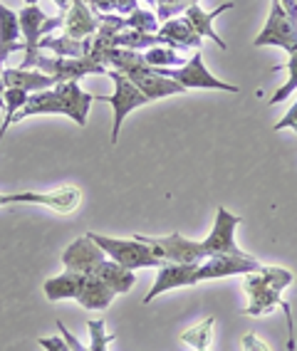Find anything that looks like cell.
Segmentation results:
<instances>
[{
  "instance_id": "cell-24",
  "label": "cell",
  "mask_w": 297,
  "mask_h": 351,
  "mask_svg": "<svg viewBox=\"0 0 297 351\" xmlns=\"http://www.w3.org/2000/svg\"><path fill=\"white\" fill-rule=\"evenodd\" d=\"M50 50L55 57H87V45L84 40H72V38H43L40 40V52Z\"/></svg>"
},
{
  "instance_id": "cell-8",
  "label": "cell",
  "mask_w": 297,
  "mask_h": 351,
  "mask_svg": "<svg viewBox=\"0 0 297 351\" xmlns=\"http://www.w3.org/2000/svg\"><path fill=\"white\" fill-rule=\"evenodd\" d=\"M134 238L149 245V247H152L161 260H166V263L193 265V263H203V260H206L203 245L196 243V240L184 238L181 232H171V235H164V238H149V235H134Z\"/></svg>"
},
{
  "instance_id": "cell-37",
  "label": "cell",
  "mask_w": 297,
  "mask_h": 351,
  "mask_svg": "<svg viewBox=\"0 0 297 351\" xmlns=\"http://www.w3.org/2000/svg\"><path fill=\"white\" fill-rule=\"evenodd\" d=\"M280 5H283V10L287 13V20L297 27V0H280Z\"/></svg>"
},
{
  "instance_id": "cell-27",
  "label": "cell",
  "mask_w": 297,
  "mask_h": 351,
  "mask_svg": "<svg viewBox=\"0 0 297 351\" xmlns=\"http://www.w3.org/2000/svg\"><path fill=\"white\" fill-rule=\"evenodd\" d=\"M87 332H89V351H107V346L117 339V334H107L104 319L87 322Z\"/></svg>"
},
{
  "instance_id": "cell-34",
  "label": "cell",
  "mask_w": 297,
  "mask_h": 351,
  "mask_svg": "<svg viewBox=\"0 0 297 351\" xmlns=\"http://www.w3.org/2000/svg\"><path fill=\"white\" fill-rule=\"evenodd\" d=\"M243 344V351H270V346L263 341V339H258L255 334H246V337L241 339Z\"/></svg>"
},
{
  "instance_id": "cell-9",
  "label": "cell",
  "mask_w": 297,
  "mask_h": 351,
  "mask_svg": "<svg viewBox=\"0 0 297 351\" xmlns=\"http://www.w3.org/2000/svg\"><path fill=\"white\" fill-rule=\"evenodd\" d=\"M35 69L55 77L57 82H80L87 75H107L109 67L92 62L89 57H45L43 52L35 60Z\"/></svg>"
},
{
  "instance_id": "cell-4",
  "label": "cell",
  "mask_w": 297,
  "mask_h": 351,
  "mask_svg": "<svg viewBox=\"0 0 297 351\" xmlns=\"http://www.w3.org/2000/svg\"><path fill=\"white\" fill-rule=\"evenodd\" d=\"M89 238L99 245L104 255H109V260L119 263L121 267L127 270H141V267H164L166 260L156 255V252L149 247L141 240H119V238H107V235H97V232H87Z\"/></svg>"
},
{
  "instance_id": "cell-20",
  "label": "cell",
  "mask_w": 297,
  "mask_h": 351,
  "mask_svg": "<svg viewBox=\"0 0 297 351\" xmlns=\"http://www.w3.org/2000/svg\"><path fill=\"white\" fill-rule=\"evenodd\" d=\"M158 38L164 40L166 47H171V50H189V47H201L203 38H198V32L193 30V27L186 23L184 18L181 20H169V23H164V25L158 27L156 32Z\"/></svg>"
},
{
  "instance_id": "cell-26",
  "label": "cell",
  "mask_w": 297,
  "mask_h": 351,
  "mask_svg": "<svg viewBox=\"0 0 297 351\" xmlns=\"http://www.w3.org/2000/svg\"><path fill=\"white\" fill-rule=\"evenodd\" d=\"M144 60L149 67H184V57H178L176 50H171L166 45H158L144 52Z\"/></svg>"
},
{
  "instance_id": "cell-31",
  "label": "cell",
  "mask_w": 297,
  "mask_h": 351,
  "mask_svg": "<svg viewBox=\"0 0 297 351\" xmlns=\"http://www.w3.org/2000/svg\"><path fill=\"white\" fill-rule=\"evenodd\" d=\"M38 344L43 346L45 351H72L62 337H43V339H38Z\"/></svg>"
},
{
  "instance_id": "cell-30",
  "label": "cell",
  "mask_w": 297,
  "mask_h": 351,
  "mask_svg": "<svg viewBox=\"0 0 297 351\" xmlns=\"http://www.w3.org/2000/svg\"><path fill=\"white\" fill-rule=\"evenodd\" d=\"M285 67H287V72H290V80L285 82L283 87L275 92V97H270V99H268V104H280V101H285L297 89V55H290V60H287V64H285Z\"/></svg>"
},
{
  "instance_id": "cell-41",
  "label": "cell",
  "mask_w": 297,
  "mask_h": 351,
  "mask_svg": "<svg viewBox=\"0 0 297 351\" xmlns=\"http://www.w3.org/2000/svg\"><path fill=\"white\" fill-rule=\"evenodd\" d=\"M146 3H149V5H154V3H158V0H146Z\"/></svg>"
},
{
  "instance_id": "cell-25",
  "label": "cell",
  "mask_w": 297,
  "mask_h": 351,
  "mask_svg": "<svg viewBox=\"0 0 297 351\" xmlns=\"http://www.w3.org/2000/svg\"><path fill=\"white\" fill-rule=\"evenodd\" d=\"M213 326H215V317H209V319L198 322L196 326H191L181 334V341L198 351H206L211 346V339H213Z\"/></svg>"
},
{
  "instance_id": "cell-5",
  "label": "cell",
  "mask_w": 297,
  "mask_h": 351,
  "mask_svg": "<svg viewBox=\"0 0 297 351\" xmlns=\"http://www.w3.org/2000/svg\"><path fill=\"white\" fill-rule=\"evenodd\" d=\"M18 20L20 32L25 38V60H23L20 69H35V60L40 55V40H43V35L55 30V27L64 25V13H60L57 18H47L40 10V5H25L18 13Z\"/></svg>"
},
{
  "instance_id": "cell-38",
  "label": "cell",
  "mask_w": 297,
  "mask_h": 351,
  "mask_svg": "<svg viewBox=\"0 0 297 351\" xmlns=\"http://www.w3.org/2000/svg\"><path fill=\"white\" fill-rule=\"evenodd\" d=\"M52 3H55V5L60 8V13H67V10H70V5L75 3V0H52Z\"/></svg>"
},
{
  "instance_id": "cell-18",
  "label": "cell",
  "mask_w": 297,
  "mask_h": 351,
  "mask_svg": "<svg viewBox=\"0 0 297 351\" xmlns=\"http://www.w3.org/2000/svg\"><path fill=\"white\" fill-rule=\"evenodd\" d=\"M5 87L15 89H25L27 95H35V92H45V89H52L60 82L55 77L45 75L40 69H20V67H5L0 69Z\"/></svg>"
},
{
  "instance_id": "cell-29",
  "label": "cell",
  "mask_w": 297,
  "mask_h": 351,
  "mask_svg": "<svg viewBox=\"0 0 297 351\" xmlns=\"http://www.w3.org/2000/svg\"><path fill=\"white\" fill-rule=\"evenodd\" d=\"M191 5H198V0H158L156 18L169 23V20H174L178 13H186Z\"/></svg>"
},
{
  "instance_id": "cell-36",
  "label": "cell",
  "mask_w": 297,
  "mask_h": 351,
  "mask_svg": "<svg viewBox=\"0 0 297 351\" xmlns=\"http://www.w3.org/2000/svg\"><path fill=\"white\" fill-rule=\"evenodd\" d=\"M89 8H92V13H112L114 5L112 0H84Z\"/></svg>"
},
{
  "instance_id": "cell-35",
  "label": "cell",
  "mask_w": 297,
  "mask_h": 351,
  "mask_svg": "<svg viewBox=\"0 0 297 351\" xmlns=\"http://www.w3.org/2000/svg\"><path fill=\"white\" fill-rule=\"evenodd\" d=\"M112 5L119 15H129L136 10V0H112Z\"/></svg>"
},
{
  "instance_id": "cell-39",
  "label": "cell",
  "mask_w": 297,
  "mask_h": 351,
  "mask_svg": "<svg viewBox=\"0 0 297 351\" xmlns=\"http://www.w3.org/2000/svg\"><path fill=\"white\" fill-rule=\"evenodd\" d=\"M0 109L5 112V82H3V75H0Z\"/></svg>"
},
{
  "instance_id": "cell-28",
  "label": "cell",
  "mask_w": 297,
  "mask_h": 351,
  "mask_svg": "<svg viewBox=\"0 0 297 351\" xmlns=\"http://www.w3.org/2000/svg\"><path fill=\"white\" fill-rule=\"evenodd\" d=\"M127 27L129 30H139V32H152L156 35L158 32V18L152 13V10H134V13L127 15Z\"/></svg>"
},
{
  "instance_id": "cell-12",
  "label": "cell",
  "mask_w": 297,
  "mask_h": 351,
  "mask_svg": "<svg viewBox=\"0 0 297 351\" xmlns=\"http://www.w3.org/2000/svg\"><path fill=\"white\" fill-rule=\"evenodd\" d=\"M255 47H265V45H275L283 47L290 55H297V27L287 20V13L283 10L280 0L270 3V18H268L265 27L260 30V35L253 40Z\"/></svg>"
},
{
  "instance_id": "cell-6",
  "label": "cell",
  "mask_w": 297,
  "mask_h": 351,
  "mask_svg": "<svg viewBox=\"0 0 297 351\" xmlns=\"http://www.w3.org/2000/svg\"><path fill=\"white\" fill-rule=\"evenodd\" d=\"M107 75L112 77V82H114V95L112 97H97V99L109 101V104L114 107L112 144H117V141H119L121 121L127 119V114L134 112L136 107H144V104H149V99H146L144 92H141V89L136 87V84H134L127 75H121V72H117V69H109Z\"/></svg>"
},
{
  "instance_id": "cell-33",
  "label": "cell",
  "mask_w": 297,
  "mask_h": 351,
  "mask_svg": "<svg viewBox=\"0 0 297 351\" xmlns=\"http://www.w3.org/2000/svg\"><path fill=\"white\" fill-rule=\"evenodd\" d=\"M272 129H275V132H283V129H295V132H297V101L290 107V112L285 114L283 119L272 126Z\"/></svg>"
},
{
  "instance_id": "cell-2",
  "label": "cell",
  "mask_w": 297,
  "mask_h": 351,
  "mask_svg": "<svg viewBox=\"0 0 297 351\" xmlns=\"http://www.w3.org/2000/svg\"><path fill=\"white\" fill-rule=\"evenodd\" d=\"M95 99L97 97L84 92L77 82H60V84H55L52 89L30 95L27 104L15 114L10 124L27 119V117H38V114H64V117H70V119L77 121L80 126H84L87 124L89 107H92Z\"/></svg>"
},
{
  "instance_id": "cell-10",
  "label": "cell",
  "mask_w": 297,
  "mask_h": 351,
  "mask_svg": "<svg viewBox=\"0 0 297 351\" xmlns=\"http://www.w3.org/2000/svg\"><path fill=\"white\" fill-rule=\"evenodd\" d=\"M82 193L75 186H60L50 193H0V206H13V203H38V206L52 208L55 213L70 215L80 208Z\"/></svg>"
},
{
  "instance_id": "cell-22",
  "label": "cell",
  "mask_w": 297,
  "mask_h": 351,
  "mask_svg": "<svg viewBox=\"0 0 297 351\" xmlns=\"http://www.w3.org/2000/svg\"><path fill=\"white\" fill-rule=\"evenodd\" d=\"M97 277L104 280L117 295H124V292H129L136 285V275L132 270H127V267H121L119 263H114V260H104L97 267Z\"/></svg>"
},
{
  "instance_id": "cell-16",
  "label": "cell",
  "mask_w": 297,
  "mask_h": 351,
  "mask_svg": "<svg viewBox=\"0 0 297 351\" xmlns=\"http://www.w3.org/2000/svg\"><path fill=\"white\" fill-rule=\"evenodd\" d=\"M127 77L141 89V92H144L149 101H156V99H161V97H174V95H181V92H186L178 82H174L171 77L158 75L156 69L149 67V64H144V67H139V69H134V72H129Z\"/></svg>"
},
{
  "instance_id": "cell-1",
  "label": "cell",
  "mask_w": 297,
  "mask_h": 351,
  "mask_svg": "<svg viewBox=\"0 0 297 351\" xmlns=\"http://www.w3.org/2000/svg\"><path fill=\"white\" fill-rule=\"evenodd\" d=\"M292 272L285 270V267H260L258 272H250L246 275V287L248 292V307L246 314L250 317H263L270 309L280 307L287 317V329H290V339H287V349H295V324H292V314H290V304L283 300V292L287 285H292Z\"/></svg>"
},
{
  "instance_id": "cell-17",
  "label": "cell",
  "mask_w": 297,
  "mask_h": 351,
  "mask_svg": "<svg viewBox=\"0 0 297 351\" xmlns=\"http://www.w3.org/2000/svg\"><path fill=\"white\" fill-rule=\"evenodd\" d=\"M97 30H99V18L92 13V8L84 0H75L70 5V10L64 13L62 35L72 40H84V38H92Z\"/></svg>"
},
{
  "instance_id": "cell-15",
  "label": "cell",
  "mask_w": 297,
  "mask_h": 351,
  "mask_svg": "<svg viewBox=\"0 0 297 351\" xmlns=\"http://www.w3.org/2000/svg\"><path fill=\"white\" fill-rule=\"evenodd\" d=\"M198 265L201 263H193V265L166 263L164 267H158L156 282H154V287L149 289V295L144 297V304H149V302L156 300V297L164 295V292H169V289L193 287V285H198V275H196Z\"/></svg>"
},
{
  "instance_id": "cell-14",
  "label": "cell",
  "mask_w": 297,
  "mask_h": 351,
  "mask_svg": "<svg viewBox=\"0 0 297 351\" xmlns=\"http://www.w3.org/2000/svg\"><path fill=\"white\" fill-rule=\"evenodd\" d=\"M107 260L104 250L89 235L77 238L75 243L62 252L64 270L80 272V275H97V267Z\"/></svg>"
},
{
  "instance_id": "cell-11",
  "label": "cell",
  "mask_w": 297,
  "mask_h": 351,
  "mask_svg": "<svg viewBox=\"0 0 297 351\" xmlns=\"http://www.w3.org/2000/svg\"><path fill=\"white\" fill-rule=\"evenodd\" d=\"M241 223H243L241 215H233L230 210H226V208H218L213 230H211L209 238L201 240L206 260H209V257H218V255H246V252L235 245V228L241 226Z\"/></svg>"
},
{
  "instance_id": "cell-19",
  "label": "cell",
  "mask_w": 297,
  "mask_h": 351,
  "mask_svg": "<svg viewBox=\"0 0 297 351\" xmlns=\"http://www.w3.org/2000/svg\"><path fill=\"white\" fill-rule=\"evenodd\" d=\"M230 8H233V3H223V5H218L215 10L206 13L201 5H191L189 10L184 13V20L198 32V38H209V40H213L221 50H228V45L223 43V38H218V32L213 30V20L218 18V15L226 13V10H230Z\"/></svg>"
},
{
  "instance_id": "cell-13",
  "label": "cell",
  "mask_w": 297,
  "mask_h": 351,
  "mask_svg": "<svg viewBox=\"0 0 297 351\" xmlns=\"http://www.w3.org/2000/svg\"><path fill=\"white\" fill-rule=\"evenodd\" d=\"M263 265L258 260L248 255H218L209 257L206 263L198 265V282H206V280H221V277H233V275H250V272H258Z\"/></svg>"
},
{
  "instance_id": "cell-42",
  "label": "cell",
  "mask_w": 297,
  "mask_h": 351,
  "mask_svg": "<svg viewBox=\"0 0 297 351\" xmlns=\"http://www.w3.org/2000/svg\"><path fill=\"white\" fill-rule=\"evenodd\" d=\"M206 351H209V349H206Z\"/></svg>"
},
{
  "instance_id": "cell-23",
  "label": "cell",
  "mask_w": 297,
  "mask_h": 351,
  "mask_svg": "<svg viewBox=\"0 0 297 351\" xmlns=\"http://www.w3.org/2000/svg\"><path fill=\"white\" fill-rule=\"evenodd\" d=\"M114 45L117 47H124V50H136V52H146L152 47H158L164 45V40L158 35H152V32H139V30H121L117 38H114Z\"/></svg>"
},
{
  "instance_id": "cell-40",
  "label": "cell",
  "mask_w": 297,
  "mask_h": 351,
  "mask_svg": "<svg viewBox=\"0 0 297 351\" xmlns=\"http://www.w3.org/2000/svg\"><path fill=\"white\" fill-rule=\"evenodd\" d=\"M25 5H38V0H25Z\"/></svg>"
},
{
  "instance_id": "cell-32",
  "label": "cell",
  "mask_w": 297,
  "mask_h": 351,
  "mask_svg": "<svg viewBox=\"0 0 297 351\" xmlns=\"http://www.w3.org/2000/svg\"><path fill=\"white\" fill-rule=\"evenodd\" d=\"M57 329H60V334H62V339L67 341V346H70L72 351H89L87 346H84L82 341H80V339H77L75 334H72L70 329H67V326L62 324V322H57Z\"/></svg>"
},
{
  "instance_id": "cell-7",
  "label": "cell",
  "mask_w": 297,
  "mask_h": 351,
  "mask_svg": "<svg viewBox=\"0 0 297 351\" xmlns=\"http://www.w3.org/2000/svg\"><path fill=\"white\" fill-rule=\"evenodd\" d=\"M158 75L171 77L174 82H178L184 89H221V92H230V95H238L241 89L235 84H228V82H221L218 77H213L203 64V55L196 52L191 57L184 67H154Z\"/></svg>"
},
{
  "instance_id": "cell-3",
  "label": "cell",
  "mask_w": 297,
  "mask_h": 351,
  "mask_svg": "<svg viewBox=\"0 0 297 351\" xmlns=\"http://www.w3.org/2000/svg\"><path fill=\"white\" fill-rule=\"evenodd\" d=\"M43 292L50 302L77 300L84 309H99V312L109 309L117 297V292L97 275H80L72 270H64L62 275L47 280Z\"/></svg>"
},
{
  "instance_id": "cell-21",
  "label": "cell",
  "mask_w": 297,
  "mask_h": 351,
  "mask_svg": "<svg viewBox=\"0 0 297 351\" xmlns=\"http://www.w3.org/2000/svg\"><path fill=\"white\" fill-rule=\"evenodd\" d=\"M20 38L23 32H20L18 13L0 3V67L8 62L10 52L25 50V45H20Z\"/></svg>"
}]
</instances>
